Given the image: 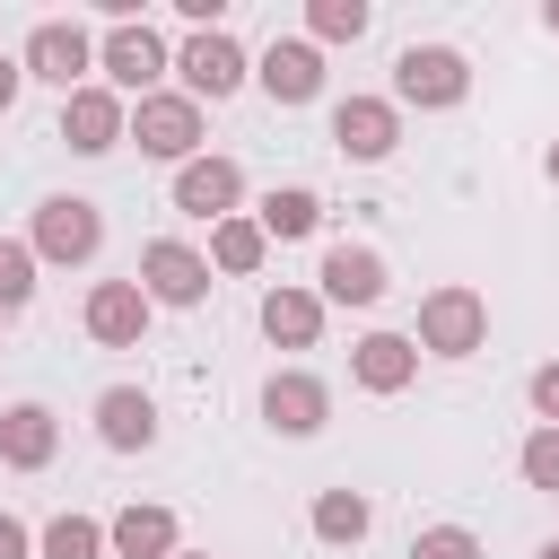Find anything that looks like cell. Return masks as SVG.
<instances>
[{
  "label": "cell",
  "instance_id": "obj_1",
  "mask_svg": "<svg viewBox=\"0 0 559 559\" xmlns=\"http://www.w3.org/2000/svg\"><path fill=\"white\" fill-rule=\"evenodd\" d=\"M122 140H140V157L192 166V157H201V105H192L183 87H157V96H140V105H131Z\"/></svg>",
  "mask_w": 559,
  "mask_h": 559
},
{
  "label": "cell",
  "instance_id": "obj_2",
  "mask_svg": "<svg viewBox=\"0 0 559 559\" xmlns=\"http://www.w3.org/2000/svg\"><path fill=\"white\" fill-rule=\"evenodd\" d=\"M393 96L419 105V114H445V105L472 96V61H463L454 44H411V52L393 61Z\"/></svg>",
  "mask_w": 559,
  "mask_h": 559
},
{
  "label": "cell",
  "instance_id": "obj_3",
  "mask_svg": "<svg viewBox=\"0 0 559 559\" xmlns=\"http://www.w3.org/2000/svg\"><path fill=\"white\" fill-rule=\"evenodd\" d=\"M419 349H437V358H472L480 341H489V297L480 288H428L419 297V332H411Z\"/></svg>",
  "mask_w": 559,
  "mask_h": 559
},
{
  "label": "cell",
  "instance_id": "obj_4",
  "mask_svg": "<svg viewBox=\"0 0 559 559\" xmlns=\"http://www.w3.org/2000/svg\"><path fill=\"white\" fill-rule=\"evenodd\" d=\"M17 70H26V79H52L61 96H79V79L96 70V35H87L79 17H44V26L26 35V52H17Z\"/></svg>",
  "mask_w": 559,
  "mask_h": 559
},
{
  "label": "cell",
  "instance_id": "obj_5",
  "mask_svg": "<svg viewBox=\"0 0 559 559\" xmlns=\"http://www.w3.org/2000/svg\"><path fill=\"white\" fill-rule=\"evenodd\" d=\"M35 262H96V245H105V210L96 201H79V192H52L44 210H35Z\"/></svg>",
  "mask_w": 559,
  "mask_h": 559
},
{
  "label": "cell",
  "instance_id": "obj_6",
  "mask_svg": "<svg viewBox=\"0 0 559 559\" xmlns=\"http://www.w3.org/2000/svg\"><path fill=\"white\" fill-rule=\"evenodd\" d=\"M140 297L148 306H201L210 297V253H192L183 236L140 245Z\"/></svg>",
  "mask_w": 559,
  "mask_h": 559
},
{
  "label": "cell",
  "instance_id": "obj_7",
  "mask_svg": "<svg viewBox=\"0 0 559 559\" xmlns=\"http://www.w3.org/2000/svg\"><path fill=\"white\" fill-rule=\"evenodd\" d=\"M332 140H341V157L376 166V157H393V140H402V105H393V96H341V105H332Z\"/></svg>",
  "mask_w": 559,
  "mask_h": 559
},
{
  "label": "cell",
  "instance_id": "obj_8",
  "mask_svg": "<svg viewBox=\"0 0 559 559\" xmlns=\"http://www.w3.org/2000/svg\"><path fill=\"white\" fill-rule=\"evenodd\" d=\"M96 70L114 79V87H131V96H157V70H166V44H157V26H105V44H96Z\"/></svg>",
  "mask_w": 559,
  "mask_h": 559
},
{
  "label": "cell",
  "instance_id": "obj_9",
  "mask_svg": "<svg viewBox=\"0 0 559 559\" xmlns=\"http://www.w3.org/2000/svg\"><path fill=\"white\" fill-rule=\"evenodd\" d=\"M175 70H183V96L201 105V96H236L253 61H245V44H236V35L218 26V35H192V44L175 52Z\"/></svg>",
  "mask_w": 559,
  "mask_h": 559
},
{
  "label": "cell",
  "instance_id": "obj_10",
  "mask_svg": "<svg viewBox=\"0 0 559 559\" xmlns=\"http://www.w3.org/2000/svg\"><path fill=\"white\" fill-rule=\"evenodd\" d=\"M236 201H245V166L236 157H192V166H175V210L183 218H236Z\"/></svg>",
  "mask_w": 559,
  "mask_h": 559
},
{
  "label": "cell",
  "instance_id": "obj_11",
  "mask_svg": "<svg viewBox=\"0 0 559 559\" xmlns=\"http://www.w3.org/2000/svg\"><path fill=\"white\" fill-rule=\"evenodd\" d=\"M253 79H262L271 105H314V96H323V52H314L306 35H280V44L253 61Z\"/></svg>",
  "mask_w": 559,
  "mask_h": 559
},
{
  "label": "cell",
  "instance_id": "obj_12",
  "mask_svg": "<svg viewBox=\"0 0 559 559\" xmlns=\"http://www.w3.org/2000/svg\"><path fill=\"white\" fill-rule=\"evenodd\" d=\"M262 419H271L280 437H314V428L332 419V384H323V376H306V367H288V376H271V384H262Z\"/></svg>",
  "mask_w": 559,
  "mask_h": 559
},
{
  "label": "cell",
  "instance_id": "obj_13",
  "mask_svg": "<svg viewBox=\"0 0 559 559\" xmlns=\"http://www.w3.org/2000/svg\"><path fill=\"white\" fill-rule=\"evenodd\" d=\"M140 332H148V297H140V280H96V288H87V341H105V349H140Z\"/></svg>",
  "mask_w": 559,
  "mask_h": 559
},
{
  "label": "cell",
  "instance_id": "obj_14",
  "mask_svg": "<svg viewBox=\"0 0 559 559\" xmlns=\"http://www.w3.org/2000/svg\"><path fill=\"white\" fill-rule=\"evenodd\" d=\"M122 96L114 87H79V96H61V140L79 148V157H105L114 140H122Z\"/></svg>",
  "mask_w": 559,
  "mask_h": 559
},
{
  "label": "cell",
  "instance_id": "obj_15",
  "mask_svg": "<svg viewBox=\"0 0 559 559\" xmlns=\"http://www.w3.org/2000/svg\"><path fill=\"white\" fill-rule=\"evenodd\" d=\"M314 280H323L314 297H332V306H376V297L393 288V280H384V253H367V245H332Z\"/></svg>",
  "mask_w": 559,
  "mask_h": 559
},
{
  "label": "cell",
  "instance_id": "obj_16",
  "mask_svg": "<svg viewBox=\"0 0 559 559\" xmlns=\"http://www.w3.org/2000/svg\"><path fill=\"white\" fill-rule=\"evenodd\" d=\"M96 437H105L114 454L157 445V402H148L140 384H105V393H96Z\"/></svg>",
  "mask_w": 559,
  "mask_h": 559
},
{
  "label": "cell",
  "instance_id": "obj_17",
  "mask_svg": "<svg viewBox=\"0 0 559 559\" xmlns=\"http://www.w3.org/2000/svg\"><path fill=\"white\" fill-rule=\"evenodd\" d=\"M52 454H61V419H52L44 402L0 411V463H9V472H44Z\"/></svg>",
  "mask_w": 559,
  "mask_h": 559
},
{
  "label": "cell",
  "instance_id": "obj_18",
  "mask_svg": "<svg viewBox=\"0 0 559 559\" xmlns=\"http://www.w3.org/2000/svg\"><path fill=\"white\" fill-rule=\"evenodd\" d=\"M349 376H358L367 393H402V384L419 376V341H411V332H367V341L349 349Z\"/></svg>",
  "mask_w": 559,
  "mask_h": 559
},
{
  "label": "cell",
  "instance_id": "obj_19",
  "mask_svg": "<svg viewBox=\"0 0 559 559\" xmlns=\"http://www.w3.org/2000/svg\"><path fill=\"white\" fill-rule=\"evenodd\" d=\"M105 550H114V559H175V550H183L175 507H122V515L105 524Z\"/></svg>",
  "mask_w": 559,
  "mask_h": 559
},
{
  "label": "cell",
  "instance_id": "obj_20",
  "mask_svg": "<svg viewBox=\"0 0 559 559\" xmlns=\"http://www.w3.org/2000/svg\"><path fill=\"white\" fill-rule=\"evenodd\" d=\"M262 332H271L280 349H314V332H323V297H314V288H271V297H262Z\"/></svg>",
  "mask_w": 559,
  "mask_h": 559
},
{
  "label": "cell",
  "instance_id": "obj_21",
  "mask_svg": "<svg viewBox=\"0 0 559 559\" xmlns=\"http://www.w3.org/2000/svg\"><path fill=\"white\" fill-rule=\"evenodd\" d=\"M253 227H262V236H280V245H297V236H314V227H323V201H314L306 183H280V192H262Z\"/></svg>",
  "mask_w": 559,
  "mask_h": 559
},
{
  "label": "cell",
  "instance_id": "obj_22",
  "mask_svg": "<svg viewBox=\"0 0 559 559\" xmlns=\"http://www.w3.org/2000/svg\"><path fill=\"white\" fill-rule=\"evenodd\" d=\"M367 524H376V515H367L358 489H323V498H314V542L349 550V542H367Z\"/></svg>",
  "mask_w": 559,
  "mask_h": 559
},
{
  "label": "cell",
  "instance_id": "obj_23",
  "mask_svg": "<svg viewBox=\"0 0 559 559\" xmlns=\"http://www.w3.org/2000/svg\"><path fill=\"white\" fill-rule=\"evenodd\" d=\"M262 253H271V236H262L253 218H218V227H210V262H218V271L245 280V271H262Z\"/></svg>",
  "mask_w": 559,
  "mask_h": 559
},
{
  "label": "cell",
  "instance_id": "obj_24",
  "mask_svg": "<svg viewBox=\"0 0 559 559\" xmlns=\"http://www.w3.org/2000/svg\"><path fill=\"white\" fill-rule=\"evenodd\" d=\"M44 559H105V524L96 515H52L44 524Z\"/></svg>",
  "mask_w": 559,
  "mask_h": 559
},
{
  "label": "cell",
  "instance_id": "obj_25",
  "mask_svg": "<svg viewBox=\"0 0 559 559\" xmlns=\"http://www.w3.org/2000/svg\"><path fill=\"white\" fill-rule=\"evenodd\" d=\"M306 26H314V44H358L367 35V0H314Z\"/></svg>",
  "mask_w": 559,
  "mask_h": 559
},
{
  "label": "cell",
  "instance_id": "obj_26",
  "mask_svg": "<svg viewBox=\"0 0 559 559\" xmlns=\"http://www.w3.org/2000/svg\"><path fill=\"white\" fill-rule=\"evenodd\" d=\"M26 297H35V245L0 236V314H17Z\"/></svg>",
  "mask_w": 559,
  "mask_h": 559
},
{
  "label": "cell",
  "instance_id": "obj_27",
  "mask_svg": "<svg viewBox=\"0 0 559 559\" xmlns=\"http://www.w3.org/2000/svg\"><path fill=\"white\" fill-rule=\"evenodd\" d=\"M515 463H524V480H533V489H559V428H533Z\"/></svg>",
  "mask_w": 559,
  "mask_h": 559
},
{
  "label": "cell",
  "instance_id": "obj_28",
  "mask_svg": "<svg viewBox=\"0 0 559 559\" xmlns=\"http://www.w3.org/2000/svg\"><path fill=\"white\" fill-rule=\"evenodd\" d=\"M411 559H480V533H463V524H428V533L411 542Z\"/></svg>",
  "mask_w": 559,
  "mask_h": 559
},
{
  "label": "cell",
  "instance_id": "obj_29",
  "mask_svg": "<svg viewBox=\"0 0 559 559\" xmlns=\"http://www.w3.org/2000/svg\"><path fill=\"white\" fill-rule=\"evenodd\" d=\"M524 393H533L542 428H559V358H550V367H533V384H524Z\"/></svg>",
  "mask_w": 559,
  "mask_h": 559
},
{
  "label": "cell",
  "instance_id": "obj_30",
  "mask_svg": "<svg viewBox=\"0 0 559 559\" xmlns=\"http://www.w3.org/2000/svg\"><path fill=\"white\" fill-rule=\"evenodd\" d=\"M26 550H35V542H26V524H17V515H0V559H26Z\"/></svg>",
  "mask_w": 559,
  "mask_h": 559
},
{
  "label": "cell",
  "instance_id": "obj_31",
  "mask_svg": "<svg viewBox=\"0 0 559 559\" xmlns=\"http://www.w3.org/2000/svg\"><path fill=\"white\" fill-rule=\"evenodd\" d=\"M17 79H26V70H17V61H9V52H0V114H9V105H17Z\"/></svg>",
  "mask_w": 559,
  "mask_h": 559
},
{
  "label": "cell",
  "instance_id": "obj_32",
  "mask_svg": "<svg viewBox=\"0 0 559 559\" xmlns=\"http://www.w3.org/2000/svg\"><path fill=\"white\" fill-rule=\"evenodd\" d=\"M542 26H550V35H559V0H550V9H542Z\"/></svg>",
  "mask_w": 559,
  "mask_h": 559
},
{
  "label": "cell",
  "instance_id": "obj_33",
  "mask_svg": "<svg viewBox=\"0 0 559 559\" xmlns=\"http://www.w3.org/2000/svg\"><path fill=\"white\" fill-rule=\"evenodd\" d=\"M542 166H550V183H559V140H550V157H542Z\"/></svg>",
  "mask_w": 559,
  "mask_h": 559
},
{
  "label": "cell",
  "instance_id": "obj_34",
  "mask_svg": "<svg viewBox=\"0 0 559 559\" xmlns=\"http://www.w3.org/2000/svg\"><path fill=\"white\" fill-rule=\"evenodd\" d=\"M175 559H210V550H175Z\"/></svg>",
  "mask_w": 559,
  "mask_h": 559
},
{
  "label": "cell",
  "instance_id": "obj_35",
  "mask_svg": "<svg viewBox=\"0 0 559 559\" xmlns=\"http://www.w3.org/2000/svg\"><path fill=\"white\" fill-rule=\"evenodd\" d=\"M542 559H559V542H542Z\"/></svg>",
  "mask_w": 559,
  "mask_h": 559
}]
</instances>
